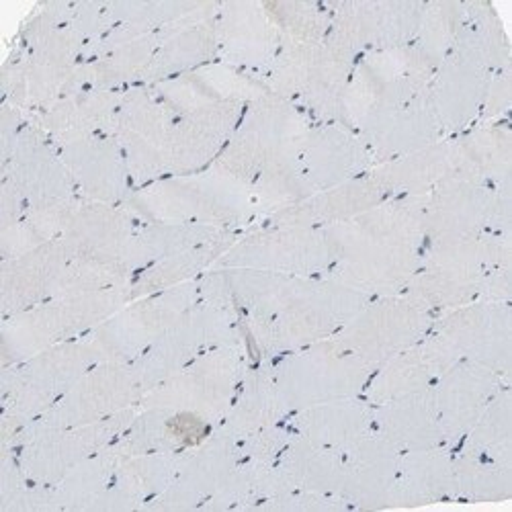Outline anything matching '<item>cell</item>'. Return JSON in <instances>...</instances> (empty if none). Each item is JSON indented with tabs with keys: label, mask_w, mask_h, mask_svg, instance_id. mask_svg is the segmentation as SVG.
<instances>
[{
	"label": "cell",
	"mask_w": 512,
	"mask_h": 512,
	"mask_svg": "<svg viewBox=\"0 0 512 512\" xmlns=\"http://www.w3.org/2000/svg\"><path fill=\"white\" fill-rule=\"evenodd\" d=\"M199 300L236 312L254 361H271L334 336L369 295L328 277L213 267Z\"/></svg>",
	"instance_id": "6da1fadb"
},
{
	"label": "cell",
	"mask_w": 512,
	"mask_h": 512,
	"mask_svg": "<svg viewBox=\"0 0 512 512\" xmlns=\"http://www.w3.org/2000/svg\"><path fill=\"white\" fill-rule=\"evenodd\" d=\"M310 125L295 105L265 93L248 103L228 146L209 166L250 189L256 224L314 195L300 160Z\"/></svg>",
	"instance_id": "7a4b0ae2"
},
{
	"label": "cell",
	"mask_w": 512,
	"mask_h": 512,
	"mask_svg": "<svg viewBox=\"0 0 512 512\" xmlns=\"http://www.w3.org/2000/svg\"><path fill=\"white\" fill-rule=\"evenodd\" d=\"M322 232L332 252L324 277L369 297L400 295L426 248L424 195L386 199Z\"/></svg>",
	"instance_id": "3957f363"
},
{
	"label": "cell",
	"mask_w": 512,
	"mask_h": 512,
	"mask_svg": "<svg viewBox=\"0 0 512 512\" xmlns=\"http://www.w3.org/2000/svg\"><path fill=\"white\" fill-rule=\"evenodd\" d=\"M72 7L74 3L41 5L23 23L0 74L3 103L35 115L66 93L87 50V39L70 27Z\"/></svg>",
	"instance_id": "277c9868"
},
{
	"label": "cell",
	"mask_w": 512,
	"mask_h": 512,
	"mask_svg": "<svg viewBox=\"0 0 512 512\" xmlns=\"http://www.w3.org/2000/svg\"><path fill=\"white\" fill-rule=\"evenodd\" d=\"M121 207L138 222L197 224L236 232L256 224L250 189L216 168L158 179L136 189Z\"/></svg>",
	"instance_id": "5b68a950"
},
{
	"label": "cell",
	"mask_w": 512,
	"mask_h": 512,
	"mask_svg": "<svg viewBox=\"0 0 512 512\" xmlns=\"http://www.w3.org/2000/svg\"><path fill=\"white\" fill-rule=\"evenodd\" d=\"M502 263H512V234L484 232L426 244L416 273L400 295L437 318L480 300L484 277Z\"/></svg>",
	"instance_id": "8992f818"
},
{
	"label": "cell",
	"mask_w": 512,
	"mask_h": 512,
	"mask_svg": "<svg viewBox=\"0 0 512 512\" xmlns=\"http://www.w3.org/2000/svg\"><path fill=\"white\" fill-rule=\"evenodd\" d=\"M99 361L89 340L78 338L0 369L3 447H7L31 420L46 414Z\"/></svg>",
	"instance_id": "52a82bcc"
},
{
	"label": "cell",
	"mask_w": 512,
	"mask_h": 512,
	"mask_svg": "<svg viewBox=\"0 0 512 512\" xmlns=\"http://www.w3.org/2000/svg\"><path fill=\"white\" fill-rule=\"evenodd\" d=\"M130 300V285L56 295L25 312L3 318V367L41 351L84 338Z\"/></svg>",
	"instance_id": "ba28073f"
},
{
	"label": "cell",
	"mask_w": 512,
	"mask_h": 512,
	"mask_svg": "<svg viewBox=\"0 0 512 512\" xmlns=\"http://www.w3.org/2000/svg\"><path fill=\"white\" fill-rule=\"evenodd\" d=\"M359 60L326 39L285 44L263 76L269 93L289 101L312 123H343V101Z\"/></svg>",
	"instance_id": "9c48e42d"
},
{
	"label": "cell",
	"mask_w": 512,
	"mask_h": 512,
	"mask_svg": "<svg viewBox=\"0 0 512 512\" xmlns=\"http://www.w3.org/2000/svg\"><path fill=\"white\" fill-rule=\"evenodd\" d=\"M289 414L316 404L363 396L377 367L340 349L330 338L271 359Z\"/></svg>",
	"instance_id": "30bf717a"
},
{
	"label": "cell",
	"mask_w": 512,
	"mask_h": 512,
	"mask_svg": "<svg viewBox=\"0 0 512 512\" xmlns=\"http://www.w3.org/2000/svg\"><path fill=\"white\" fill-rule=\"evenodd\" d=\"M252 361L254 357L246 343L211 349L148 390L140 406L193 412L216 429L226 416Z\"/></svg>",
	"instance_id": "8fae6325"
},
{
	"label": "cell",
	"mask_w": 512,
	"mask_h": 512,
	"mask_svg": "<svg viewBox=\"0 0 512 512\" xmlns=\"http://www.w3.org/2000/svg\"><path fill=\"white\" fill-rule=\"evenodd\" d=\"M242 343L248 345L240 316L228 308L199 300L170 324L132 367L146 394L203 353Z\"/></svg>",
	"instance_id": "7c38bea8"
},
{
	"label": "cell",
	"mask_w": 512,
	"mask_h": 512,
	"mask_svg": "<svg viewBox=\"0 0 512 512\" xmlns=\"http://www.w3.org/2000/svg\"><path fill=\"white\" fill-rule=\"evenodd\" d=\"M431 78L433 74L422 68L410 46L359 58L345 91L343 123L359 136L365 134L429 87Z\"/></svg>",
	"instance_id": "4fadbf2b"
},
{
	"label": "cell",
	"mask_w": 512,
	"mask_h": 512,
	"mask_svg": "<svg viewBox=\"0 0 512 512\" xmlns=\"http://www.w3.org/2000/svg\"><path fill=\"white\" fill-rule=\"evenodd\" d=\"M142 398L144 388L132 365L99 361L46 414L31 420L7 447H17L29 437L46 431L111 418L123 410L140 406Z\"/></svg>",
	"instance_id": "5bb4252c"
},
{
	"label": "cell",
	"mask_w": 512,
	"mask_h": 512,
	"mask_svg": "<svg viewBox=\"0 0 512 512\" xmlns=\"http://www.w3.org/2000/svg\"><path fill=\"white\" fill-rule=\"evenodd\" d=\"M175 117L150 84H138L123 93L111 136L125 156L136 189L168 177Z\"/></svg>",
	"instance_id": "9a60e30c"
},
{
	"label": "cell",
	"mask_w": 512,
	"mask_h": 512,
	"mask_svg": "<svg viewBox=\"0 0 512 512\" xmlns=\"http://www.w3.org/2000/svg\"><path fill=\"white\" fill-rule=\"evenodd\" d=\"M195 302L199 279L127 302L84 338L101 361L132 365Z\"/></svg>",
	"instance_id": "2e32d148"
},
{
	"label": "cell",
	"mask_w": 512,
	"mask_h": 512,
	"mask_svg": "<svg viewBox=\"0 0 512 512\" xmlns=\"http://www.w3.org/2000/svg\"><path fill=\"white\" fill-rule=\"evenodd\" d=\"M435 316L404 295H379L349 318L330 340L373 367L416 345L431 332Z\"/></svg>",
	"instance_id": "e0dca14e"
},
{
	"label": "cell",
	"mask_w": 512,
	"mask_h": 512,
	"mask_svg": "<svg viewBox=\"0 0 512 512\" xmlns=\"http://www.w3.org/2000/svg\"><path fill=\"white\" fill-rule=\"evenodd\" d=\"M330 265L332 252L322 228L252 226L213 267L324 277Z\"/></svg>",
	"instance_id": "ac0fdd59"
},
{
	"label": "cell",
	"mask_w": 512,
	"mask_h": 512,
	"mask_svg": "<svg viewBox=\"0 0 512 512\" xmlns=\"http://www.w3.org/2000/svg\"><path fill=\"white\" fill-rule=\"evenodd\" d=\"M424 9V0H345V3H334L326 41L353 60L367 54L398 50L414 39Z\"/></svg>",
	"instance_id": "d6986e66"
},
{
	"label": "cell",
	"mask_w": 512,
	"mask_h": 512,
	"mask_svg": "<svg viewBox=\"0 0 512 512\" xmlns=\"http://www.w3.org/2000/svg\"><path fill=\"white\" fill-rule=\"evenodd\" d=\"M138 408L140 406L123 410L93 424L39 433L17 447L5 449H15L23 472L31 482L58 484L80 461L111 447L134 420Z\"/></svg>",
	"instance_id": "ffe728a7"
},
{
	"label": "cell",
	"mask_w": 512,
	"mask_h": 512,
	"mask_svg": "<svg viewBox=\"0 0 512 512\" xmlns=\"http://www.w3.org/2000/svg\"><path fill=\"white\" fill-rule=\"evenodd\" d=\"M459 361H472L510 379L512 306L476 300L439 314L431 328Z\"/></svg>",
	"instance_id": "44dd1931"
},
{
	"label": "cell",
	"mask_w": 512,
	"mask_h": 512,
	"mask_svg": "<svg viewBox=\"0 0 512 512\" xmlns=\"http://www.w3.org/2000/svg\"><path fill=\"white\" fill-rule=\"evenodd\" d=\"M494 72L478 50L459 37L455 39L451 52L429 82V95L445 138L478 123Z\"/></svg>",
	"instance_id": "7402d4cb"
},
{
	"label": "cell",
	"mask_w": 512,
	"mask_h": 512,
	"mask_svg": "<svg viewBox=\"0 0 512 512\" xmlns=\"http://www.w3.org/2000/svg\"><path fill=\"white\" fill-rule=\"evenodd\" d=\"M0 177L15 183L29 211L80 199L60 150L31 119L23 127L11 160L0 166Z\"/></svg>",
	"instance_id": "603a6c76"
},
{
	"label": "cell",
	"mask_w": 512,
	"mask_h": 512,
	"mask_svg": "<svg viewBox=\"0 0 512 512\" xmlns=\"http://www.w3.org/2000/svg\"><path fill=\"white\" fill-rule=\"evenodd\" d=\"M246 107V101H226L179 113L170 132L168 177L201 173L216 162Z\"/></svg>",
	"instance_id": "cb8c5ba5"
},
{
	"label": "cell",
	"mask_w": 512,
	"mask_h": 512,
	"mask_svg": "<svg viewBox=\"0 0 512 512\" xmlns=\"http://www.w3.org/2000/svg\"><path fill=\"white\" fill-rule=\"evenodd\" d=\"M218 62L261 78L283 46L265 3H220L216 13Z\"/></svg>",
	"instance_id": "d4e9b609"
},
{
	"label": "cell",
	"mask_w": 512,
	"mask_h": 512,
	"mask_svg": "<svg viewBox=\"0 0 512 512\" xmlns=\"http://www.w3.org/2000/svg\"><path fill=\"white\" fill-rule=\"evenodd\" d=\"M72 252L56 238L0 263V316L9 318L66 293Z\"/></svg>",
	"instance_id": "484cf974"
},
{
	"label": "cell",
	"mask_w": 512,
	"mask_h": 512,
	"mask_svg": "<svg viewBox=\"0 0 512 512\" xmlns=\"http://www.w3.org/2000/svg\"><path fill=\"white\" fill-rule=\"evenodd\" d=\"M510 379L472 361H457L431 386L443 443L457 449L490 400Z\"/></svg>",
	"instance_id": "4316f807"
},
{
	"label": "cell",
	"mask_w": 512,
	"mask_h": 512,
	"mask_svg": "<svg viewBox=\"0 0 512 512\" xmlns=\"http://www.w3.org/2000/svg\"><path fill=\"white\" fill-rule=\"evenodd\" d=\"M240 459L238 443L213 431L205 441L183 451L175 480L144 510H201L224 486Z\"/></svg>",
	"instance_id": "83f0119b"
},
{
	"label": "cell",
	"mask_w": 512,
	"mask_h": 512,
	"mask_svg": "<svg viewBox=\"0 0 512 512\" xmlns=\"http://www.w3.org/2000/svg\"><path fill=\"white\" fill-rule=\"evenodd\" d=\"M80 199L123 205L136 191L125 156L111 134L87 136L56 146Z\"/></svg>",
	"instance_id": "f1b7e54d"
},
{
	"label": "cell",
	"mask_w": 512,
	"mask_h": 512,
	"mask_svg": "<svg viewBox=\"0 0 512 512\" xmlns=\"http://www.w3.org/2000/svg\"><path fill=\"white\" fill-rule=\"evenodd\" d=\"M494 189L459 177H445L424 195L426 244L474 238L490 230Z\"/></svg>",
	"instance_id": "f546056e"
},
{
	"label": "cell",
	"mask_w": 512,
	"mask_h": 512,
	"mask_svg": "<svg viewBox=\"0 0 512 512\" xmlns=\"http://www.w3.org/2000/svg\"><path fill=\"white\" fill-rule=\"evenodd\" d=\"M138 226L140 222L121 205L82 201L60 238L76 261L113 267L130 277L123 259Z\"/></svg>",
	"instance_id": "4dcf8cb0"
},
{
	"label": "cell",
	"mask_w": 512,
	"mask_h": 512,
	"mask_svg": "<svg viewBox=\"0 0 512 512\" xmlns=\"http://www.w3.org/2000/svg\"><path fill=\"white\" fill-rule=\"evenodd\" d=\"M300 160L314 193L353 181L375 166L361 136L345 123H312Z\"/></svg>",
	"instance_id": "1f68e13d"
},
{
	"label": "cell",
	"mask_w": 512,
	"mask_h": 512,
	"mask_svg": "<svg viewBox=\"0 0 512 512\" xmlns=\"http://www.w3.org/2000/svg\"><path fill=\"white\" fill-rule=\"evenodd\" d=\"M459 359L433 330L416 345L381 363L371 375L363 398L379 406L402 396L429 390L433 383Z\"/></svg>",
	"instance_id": "d6a6232c"
},
{
	"label": "cell",
	"mask_w": 512,
	"mask_h": 512,
	"mask_svg": "<svg viewBox=\"0 0 512 512\" xmlns=\"http://www.w3.org/2000/svg\"><path fill=\"white\" fill-rule=\"evenodd\" d=\"M400 451L375 429L343 451V476L336 498L349 510L386 508L388 494L398 474Z\"/></svg>",
	"instance_id": "836d02e7"
},
{
	"label": "cell",
	"mask_w": 512,
	"mask_h": 512,
	"mask_svg": "<svg viewBox=\"0 0 512 512\" xmlns=\"http://www.w3.org/2000/svg\"><path fill=\"white\" fill-rule=\"evenodd\" d=\"M218 9L220 3H207L199 13L158 31L160 44L142 84L152 87L218 62Z\"/></svg>",
	"instance_id": "e575fe53"
},
{
	"label": "cell",
	"mask_w": 512,
	"mask_h": 512,
	"mask_svg": "<svg viewBox=\"0 0 512 512\" xmlns=\"http://www.w3.org/2000/svg\"><path fill=\"white\" fill-rule=\"evenodd\" d=\"M160 99L173 109L175 115L213 103L254 101L269 93L265 82L246 72H240L222 62L201 66L177 78L152 84Z\"/></svg>",
	"instance_id": "d590c367"
},
{
	"label": "cell",
	"mask_w": 512,
	"mask_h": 512,
	"mask_svg": "<svg viewBox=\"0 0 512 512\" xmlns=\"http://www.w3.org/2000/svg\"><path fill=\"white\" fill-rule=\"evenodd\" d=\"M211 433L213 426L199 414L162 406H140L113 447L121 457L181 453L199 445Z\"/></svg>",
	"instance_id": "8d00e7d4"
},
{
	"label": "cell",
	"mask_w": 512,
	"mask_h": 512,
	"mask_svg": "<svg viewBox=\"0 0 512 512\" xmlns=\"http://www.w3.org/2000/svg\"><path fill=\"white\" fill-rule=\"evenodd\" d=\"M361 140L369 148L375 166L445 140L429 87L369 127L361 134Z\"/></svg>",
	"instance_id": "74e56055"
},
{
	"label": "cell",
	"mask_w": 512,
	"mask_h": 512,
	"mask_svg": "<svg viewBox=\"0 0 512 512\" xmlns=\"http://www.w3.org/2000/svg\"><path fill=\"white\" fill-rule=\"evenodd\" d=\"M453 177L496 187L510 179L512 132L510 119L476 123L469 130L449 136Z\"/></svg>",
	"instance_id": "f35d334b"
},
{
	"label": "cell",
	"mask_w": 512,
	"mask_h": 512,
	"mask_svg": "<svg viewBox=\"0 0 512 512\" xmlns=\"http://www.w3.org/2000/svg\"><path fill=\"white\" fill-rule=\"evenodd\" d=\"M388 199L371 173H365L353 181L338 187L318 191L308 199L295 203L283 211L273 213L256 226H304L326 228L332 224L347 222L359 213L379 205Z\"/></svg>",
	"instance_id": "ab89813d"
},
{
	"label": "cell",
	"mask_w": 512,
	"mask_h": 512,
	"mask_svg": "<svg viewBox=\"0 0 512 512\" xmlns=\"http://www.w3.org/2000/svg\"><path fill=\"white\" fill-rule=\"evenodd\" d=\"M125 91L82 89L60 97L48 109L29 115V119L44 132L54 146L68 142L111 134L115 113Z\"/></svg>",
	"instance_id": "60d3db41"
},
{
	"label": "cell",
	"mask_w": 512,
	"mask_h": 512,
	"mask_svg": "<svg viewBox=\"0 0 512 512\" xmlns=\"http://www.w3.org/2000/svg\"><path fill=\"white\" fill-rule=\"evenodd\" d=\"M455 449L433 447L400 455L386 508H416L455 502Z\"/></svg>",
	"instance_id": "b9f144b4"
},
{
	"label": "cell",
	"mask_w": 512,
	"mask_h": 512,
	"mask_svg": "<svg viewBox=\"0 0 512 512\" xmlns=\"http://www.w3.org/2000/svg\"><path fill=\"white\" fill-rule=\"evenodd\" d=\"M287 416L289 410L279 394L273 363L269 359H256L248 367L226 416L213 431L240 443L269 426L285 422Z\"/></svg>",
	"instance_id": "7bdbcfd3"
},
{
	"label": "cell",
	"mask_w": 512,
	"mask_h": 512,
	"mask_svg": "<svg viewBox=\"0 0 512 512\" xmlns=\"http://www.w3.org/2000/svg\"><path fill=\"white\" fill-rule=\"evenodd\" d=\"M158 44L160 33L156 31L95 52L80 62L64 95L82 89L127 91L138 87L144 82Z\"/></svg>",
	"instance_id": "ee69618b"
},
{
	"label": "cell",
	"mask_w": 512,
	"mask_h": 512,
	"mask_svg": "<svg viewBox=\"0 0 512 512\" xmlns=\"http://www.w3.org/2000/svg\"><path fill=\"white\" fill-rule=\"evenodd\" d=\"M181 459L183 451L121 457L113 482L91 510H144L175 480Z\"/></svg>",
	"instance_id": "f6af8a7d"
},
{
	"label": "cell",
	"mask_w": 512,
	"mask_h": 512,
	"mask_svg": "<svg viewBox=\"0 0 512 512\" xmlns=\"http://www.w3.org/2000/svg\"><path fill=\"white\" fill-rule=\"evenodd\" d=\"M373 410V404L357 396L291 412L285 424L297 437L343 453L373 431Z\"/></svg>",
	"instance_id": "bcb514c9"
},
{
	"label": "cell",
	"mask_w": 512,
	"mask_h": 512,
	"mask_svg": "<svg viewBox=\"0 0 512 512\" xmlns=\"http://www.w3.org/2000/svg\"><path fill=\"white\" fill-rule=\"evenodd\" d=\"M373 429L400 453L445 445L431 388L375 406Z\"/></svg>",
	"instance_id": "7dc6e473"
},
{
	"label": "cell",
	"mask_w": 512,
	"mask_h": 512,
	"mask_svg": "<svg viewBox=\"0 0 512 512\" xmlns=\"http://www.w3.org/2000/svg\"><path fill=\"white\" fill-rule=\"evenodd\" d=\"M228 232L213 226H197V224H164V222H140L136 234L125 250L123 267L134 279L146 267L175 256L179 252L209 244L220 240Z\"/></svg>",
	"instance_id": "c3c4849f"
},
{
	"label": "cell",
	"mask_w": 512,
	"mask_h": 512,
	"mask_svg": "<svg viewBox=\"0 0 512 512\" xmlns=\"http://www.w3.org/2000/svg\"><path fill=\"white\" fill-rule=\"evenodd\" d=\"M369 173L388 199L426 195L451 173L449 138L418 152L377 164Z\"/></svg>",
	"instance_id": "681fc988"
},
{
	"label": "cell",
	"mask_w": 512,
	"mask_h": 512,
	"mask_svg": "<svg viewBox=\"0 0 512 512\" xmlns=\"http://www.w3.org/2000/svg\"><path fill=\"white\" fill-rule=\"evenodd\" d=\"M240 234L242 232H228L220 240H213L209 244L168 256V259H162L146 267L130 281V300H138V297L144 295L173 289L189 281H197L203 273L213 269V265L222 259L226 250L238 240Z\"/></svg>",
	"instance_id": "f907efd6"
},
{
	"label": "cell",
	"mask_w": 512,
	"mask_h": 512,
	"mask_svg": "<svg viewBox=\"0 0 512 512\" xmlns=\"http://www.w3.org/2000/svg\"><path fill=\"white\" fill-rule=\"evenodd\" d=\"M277 467L293 490L336 496L343 476V453L293 435Z\"/></svg>",
	"instance_id": "816d5d0a"
},
{
	"label": "cell",
	"mask_w": 512,
	"mask_h": 512,
	"mask_svg": "<svg viewBox=\"0 0 512 512\" xmlns=\"http://www.w3.org/2000/svg\"><path fill=\"white\" fill-rule=\"evenodd\" d=\"M293 490L277 463L240 459L224 486L201 510H256L273 496Z\"/></svg>",
	"instance_id": "f5cc1de1"
},
{
	"label": "cell",
	"mask_w": 512,
	"mask_h": 512,
	"mask_svg": "<svg viewBox=\"0 0 512 512\" xmlns=\"http://www.w3.org/2000/svg\"><path fill=\"white\" fill-rule=\"evenodd\" d=\"M512 469V392L504 386L455 449Z\"/></svg>",
	"instance_id": "db71d44e"
},
{
	"label": "cell",
	"mask_w": 512,
	"mask_h": 512,
	"mask_svg": "<svg viewBox=\"0 0 512 512\" xmlns=\"http://www.w3.org/2000/svg\"><path fill=\"white\" fill-rule=\"evenodd\" d=\"M465 21V3L455 0H435L426 3L420 27L410 41V50L426 72L435 74L441 62L451 52Z\"/></svg>",
	"instance_id": "11a10c76"
},
{
	"label": "cell",
	"mask_w": 512,
	"mask_h": 512,
	"mask_svg": "<svg viewBox=\"0 0 512 512\" xmlns=\"http://www.w3.org/2000/svg\"><path fill=\"white\" fill-rule=\"evenodd\" d=\"M119 459L121 455L111 445L72 467L58 484H54L58 510H91L93 502L113 482Z\"/></svg>",
	"instance_id": "9f6ffc18"
},
{
	"label": "cell",
	"mask_w": 512,
	"mask_h": 512,
	"mask_svg": "<svg viewBox=\"0 0 512 512\" xmlns=\"http://www.w3.org/2000/svg\"><path fill=\"white\" fill-rule=\"evenodd\" d=\"M82 201L84 199H74L70 203L27 211L19 224L0 232V263L17 259L29 250L60 238Z\"/></svg>",
	"instance_id": "6f0895ef"
},
{
	"label": "cell",
	"mask_w": 512,
	"mask_h": 512,
	"mask_svg": "<svg viewBox=\"0 0 512 512\" xmlns=\"http://www.w3.org/2000/svg\"><path fill=\"white\" fill-rule=\"evenodd\" d=\"M455 502H504L512 498V469L455 451Z\"/></svg>",
	"instance_id": "680465c9"
},
{
	"label": "cell",
	"mask_w": 512,
	"mask_h": 512,
	"mask_svg": "<svg viewBox=\"0 0 512 512\" xmlns=\"http://www.w3.org/2000/svg\"><path fill=\"white\" fill-rule=\"evenodd\" d=\"M265 9L277 25L283 44H312L326 39L334 3H265Z\"/></svg>",
	"instance_id": "91938a15"
},
{
	"label": "cell",
	"mask_w": 512,
	"mask_h": 512,
	"mask_svg": "<svg viewBox=\"0 0 512 512\" xmlns=\"http://www.w3.org/2000/svg\"><path fill=\"white\" fill-rule=\"evenodd\" d=\"M293 435L295 433L285 422L269 426V429L254 433L238 443L240 457L252 459V461H263V463H277L279 455L289 445Z\"/></svg>",
	"instance_id": "94428289"
},
{
	"label": "cell",
	"mask_w": 512,
	"mask_h": 512,
	"mask_svg": "<svg viewBox=\"0 0 512 512\" xmlns=\"http://www.w3.org/2000/svg\"><path fill=\"white\" fill-rule=\"evenodd\" d=\"M256 510H289V512H318V510H349V506L336 498L316 492H304V490H289L285 494L273 496L267 502H263Z\"/></svg>",
	"instance_id": "6125c7cd"
},
{
	"label": "cell",
	"mask_w": 512,
	"mask_h": 512,
	"mask_svg": "<svg viewBox=\"0 0 512 512\" xmlns=\"http://www.w3.org/2000/svg\"><path fill=\"white\" fill-rule=\"evenodd\" d=\"M510 99H512V70L510 66L500 68L492 74L488 95L480 113L478 123H492L510 117Z\"/></svg>",
	"instance_id": "be15d7a7"
},
{
	"label": "cell",
	"mask_w": 512,
	"mask_h": 512,
	"mask_svg": "<svg viewBox=\"0 0 512 512\" xmlns=\"http://www.w3.org/2000/svg\"><path fill=\"white\" fill-rule=\"evenodd\" d=\"M27 201L15 183L7 177H0V232L13 228L27 216Z\"/></svg>",
	"instance_id": "e7e4bbea"
}]
</instances>
